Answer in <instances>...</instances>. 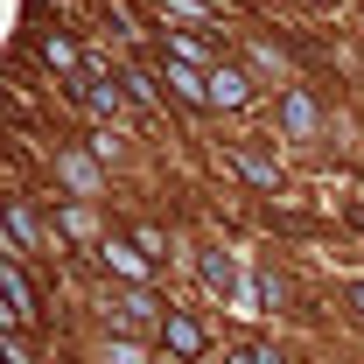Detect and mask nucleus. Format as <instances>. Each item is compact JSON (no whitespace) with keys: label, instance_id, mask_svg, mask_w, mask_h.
Listing matches in <instances>:
<instances>
[{"label":"nucleus","instance_id":"nucleus-15","mask_svg":"<svg viewBox=\"0 0 364 364\" xmlns=\"http://www.w3.org/2000/svg\"><path fill=\"white\" fill-rule=\"evenodd\" d=\"M350 309H358V316H364V280H358V287H350Z\"/></svg>","mask_w":364,"mask_h":364},{"label":"nucleus","instance_id":"nucleus-2","mask_svg":"<svg viewBox=\"0 0 364 364\" xmlns=\"http://www.w3.org/2000/svg\"><path fill=\"white\" fill-rule=\"evenodd\" d=\"M161 336H168V350H176V358H203V322H196V316L168 309V316H161Z\"/></svg>","mask_w":364,"mask_h":364},{"label":"nucleus","instance_id":"nucleus-8","mask_svg":"<svg viewBox=\"0 0 364 364\" xmlns=\"http://www.w3.org/2000/svg\"><path fill=\"white\" fill-rule=\"evenodd\" d=\"M43 63H49V70H77V43L49 28V36H43Z\"/></svg>","mask_w":364,"mask_h":364},{"label":"nucleus","instance_id":"nucleus-6","mask_svg":"<svg viewBox=\"0 0 364 364\" xmlns=\"http://www.w3.org/2000/svg\"><path fill=\"white\" fill-rule=\"evenodd\" d=\"M77 98H85L98 119H112V112H119V85H112V77H85V85H77Z\"/></svg>","mask_w":364,"mask_h":364},{"label":"nucleus","instance_id":"nucleus-11","mask_svg":"<svg viewBox=\"0 0 364 364\" xmlns=\"http://www.w3.org/2000/svg\"><path fill=\"white\" fill-rule=\"evenodd\" d=\"M154 309H161V301H154V294H147V287H134V294H127V301H119V316H127V322H147V316H154Z\"/></svg>","mask_w":364,"mask_h":364},{"label":"nucleus","instance_id":"nucleus-16","mask_svg":"<svg viewBox=\"0 0 364 364\" xmlns=\"http://www.w3.org/2000/svg\"><path fill=\"white\" fill-rule=\"evenodd\" d=\"M316 7H329V0H316Z\"/></svg>","mask_w":364,"mask_h":364},{"label":"nucleus","instance_id":"nucleus-4","mask_svg":"<svg viewBox=\"0 0 364 364\" xmlns=\"http://www.w3.org/2000/svg\"><path fill=\"white\" fill-rule=\"evenodd\" d=\"M280 127L294 140H309L316 134V98H309V91H287V98H280Z\"/></svg>","mask_w":364,"mask_h":364},{"label":"nucleus","instance_id":"nucleus-10","mask_svg":"<svg viewBox=\"0 0 364 364\" xmlns=\"http://www.w3.org/2000/svg\"><path fill=\"white\" fill-rule=\"evenodd\" d=\"M231 161H238V168H245V176L259 182V189H280V168H273L267 154H231Z\"/></svg>","mask_w":364,"mask_h":364},{"label":"nucleus","instance_id":"nucleus-9","mask_svg":"<svg viewBox=\"0 0 364 364\" xmlns=\"http://www.w3.org/2000/svg\"><path fill=\"white\" fill-rule=\"evenodd\" d=\"M36 238V218H28V203H7V252H21Z\"/></svg>","mask_w":364,"mask_h":364},{"label":"nucleus","instance_id":"nucleus-14","mask_svg":"<svg viewBox=\"0 0 364 364\" xmlns=\"http://www.w3.org/2000/svg\"><path fill=\"white\" fill-rule=\"evenodd\" d=\"M231 364H280V350H267V343H245V350H231Z\"/></svg>","mask_w":364,"mask_h":364},{"label":"nucleus","instance_id":"nucleus-1","mask_svg":"<svg viewBox=\"0 0 364 364\" xmlns=\"http://www.w3.org/2000/svg\"><path fill=\"white\" fill-rule=\"evenodd\" d=\"M0 294H7V329H21V322L36 316V287H28V273H21L14 252L0 259Z\"/></svg>","mask_w":364,"mask_h":364},{"label":"nucleus","instance_id":"nucleus-5","mask_svg":"<svg viewBox=\"0 0 364 364\" xmlns=\"http://www.w3.org/2000/svg\"><path fill=\"white\" fill-rule=\"evenodd\" d=\"M105 267H119L134 287H147V267H154V259H147L140 245H119V238H112V245H105Z\"/></svg>","mask_w":364,"mask_h":364},{"label":"nucleus","instance_id":"nucleus-12","mask_svg":"<svg viewBox=\"0 0 364 364\" xmlns=\"http://www.w3.org/2000/svg\"><path fill=\"white\" fill-rule=\"evenodd\" d=\"M134 245L147 252V259H168V238H161L154 225H140V231H134Z\"/></svg>","mask_w":364,"mask_h":364},{"label":"nucleus","instance_id":"nucleus-13","mask_svg":"<svg viewBox=\"0 0 364 364\" xmlns=\"http://www.w3.org/2000/svg\"><path fill=\"white\" fill-rule=\"evenodd\" d=\"M63 176L77 182V189H91V182H98V176H91V161H85V154H63Z\"/></svg>","mask_w":364,"mask_h":364},{"label":"nucleus","instance_id":"nucleus-7","mask_svg":"<svg viewBox=\"0 0 364 364\" xmlns=\"http://www.w3.org/2000/svg\"><path fill=\"white\" fill-rule=\"evenodd\" d=\"M231 280H238L231 252H203V287H210V294H231Z\"/></svg>","mask_w":364,"mask_h":364},{"label":"nucleus","instance_id":"nucleus-3","mask_svg":"<svg viewBox=\"0 0 364 364\" xmlns=\"http://www.w3.org/2000/svg\"><path fill=\"white\" fill-rule=\"evenodd\" d=\"M245 98H252V85H245V70H238V63H210V105H245Z\"/></svg>","mask_w":364,"mask_h":364}]
</instances>
